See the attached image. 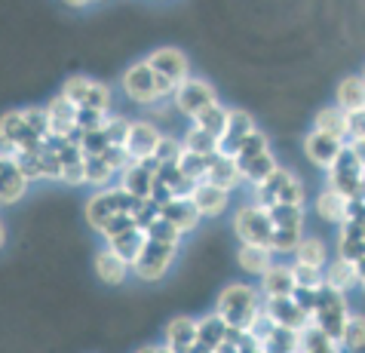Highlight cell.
I'll list each match as a JSON object with an SVG mask.
<instances>
[{"label": "cell", "instance_id": "7c38bea8", "mask_svg": "<svg viewBox=\"0 0 365 353\" xmlns=\"http://www.w3.org/2000/svg\"><path fill=\"white\" fill-rule=\"evenodd\" d=\"M261 310H264V314L273 319V326H286V329H295V332H301L310 322V314H304L295 301H292V295L264 298V301H261Z\"/></svg>", "mask_w": 365, "mask_h": 353}, {"label": "cell", "instance_id": "f6af8a7d", "mask_svg": "<svg viewBox=\"0 0 365 353\" xmlns=\"http://www.w3.org/2000/svg\"><path fill=\"white\" fill-rule=\"evenodd\" d=\"M6 157L13 160L16 169L28 181H37L40 178V150H13V154H6Z\"/></svg>", "mask_w": 365, "mask_h": 353}, {"label": "cell", "instance_id": "9c48e42d", "mask_svg": "<svg viewBox=\"0 0 365 353\" xmlns=\"http://www.w3.org/2000/svg\"><path fill=\"white\" fill-rule=\"evenodd\" d=\"M187 200L197 206L200 218H218V215H225V212H227L230 190L212 185V181H206V178H200V181H194V188H190Z\"/></svg>", "mask_w": 365, "mask_h": 353}, {"label": "cell", "instance_id": "f546056e", "mask_svg": "<svg viewBox=\"0 0 365 353\" xmlns=\"http://www.w3.org/2000/svg\"><path fill=\"white\" fill-rule=\"evenodd\" d=\"M141 246H145V230H138V227H129V230H123V234L108 240V249L123 258L126 265H133L135 255L141 252Z\"/></svg>", "mask_w": 365, "mask_h": 353}, {"label": "cell", "instance_id": "ab89813d", "mask_svg": "<svg viewBox=\"0 0 365 353\" xmlns=\"http://www.w3.org/2000/svg\"><path fill=\"white\" fill-rule=\"evenodd\" d=\"M157 178L163 181V185L172 190L175 197H187L190 188H194V181L185 178V173L175 166V163H166V166H157Z\"/></svg>", "mask_w": 365, "mask_h": 353}, {"label": "cell", "instance_id": "681fc988", "mask_svg": "<svg viewBox=\"0 0 365 353\" xmlns=\"http://www.w3.org/2000/svg\"><path fill=\"white\" fill-rule=\"evenodd\" d=\"M178 154H181V141L172 138V135H160V141H157V148H154V154L150 157L157 160V166H166V163H175Z\"/></svg>", "mask_w": 365, "mask_h": 353}, {"label": "cell", "instance_id": "f1b7e54d", "mask_svg": "<svg viewBox=\"0 0 365 353\" xmlns=\"http://www.w3.org/2000/svg\"><path fill=\"white\" fill-rule=\"evenodd\" d=\"M329 190L341 194L344 200L362 197V173H353V169H334L329 166Z\"/></svg>", "mask_w": 365, "mask_h": 353}, {"label": "cell", "instance_id": "cb8c5ba5", "mask_svg": "<svg viewBox=\"0 0 365 353\" xmlns=\"http://www.w3.org/2000/svg\"><path fill=\"white\" fill-rule=\"evenodd\" d=\"M225 329L227 322L221 319L218 314H206L197 319V338H194V350H209L215 353V347L221 344V338H225Z\"/></svg>", "mask_w": 365, "mask_h": 353}, {"label": "cell", "instance_id": "5bb4252c", "mask_svg": "<svg viewBox=\"0 0 365 353\" xmlns=\"http://www.w3.org/2000/svg\"><path fill=\"white\" fill-rule=\"evenodd\" d=\"M123 181H120V188L126 190V194L133 197H148L150 194V185H154V175H157V160L148 157V160H133L123 173Z\"/></svg>", "mask_w": 365, "mask_h": 353}, {"label": "cell", "instance_id": "6da1fadb", "mask_svg": "<svg viewBox=\"0 0 365 353\" xmlns=\"http://www.w3.org/2000/svg\"><path fill=\"white\" fill-rule=\"evenodd\" d=\"M261 310V292L249 282H230V286L221 289L218 295V307L215 314L227 322V326H237V329H246L255 314Z\"/></svg>", "mask_w": 365, "mask_h": 353}, {"label": "cell", "instance_id": "3957f363", "mask_svg": "<svg viewBox=\"0 0 365 353\" xmlns=\"http://www.w3.org/2000/svg\"><path fill=\"white\" fill-rule=\"evenodd\" d=\"M347 317H350V307H347L344 292L329 289L326 282H322L317 289V305L310 310V322H317L326 335L341 338V329H344V322H347Z\"/></svg>", "mask_w": 365, "mask_h": 353}, {"label": "cell", "instance_id": "836d02e7", "mask_svg": "<svg viewBox=\"0 0 365 353\" xmlns=\"http://www.w3.org/2000/svg\"><path fill=\"white\" fill-rule=\"evenodd\" d=\"M313 129H319V133L334 135V138L344 141V135H347V126H344V111H341L338 105L319 108L317 117H313Z\"/></svg>", "mask_w": 365, "mask_h": 353}, {"label": "cell", "instance_id": "bcb514c9", "mask_svg": "<svg viewBox=\"0 0 365 353\" xmlns=\"http://www.w3.org/2000/svg\"><path fill=\"white\" fill-rule=\"evenodd\" d=\"M301 240V230L295 227H273L270 234V252H279V255H289L295 243Z\"/></svg>", "mask_w": 365, "mask_h": 353}, {"label": "cell", "instance_id": "9a60e30c", "mask_svg": "<svg viewBox=\"0 0 365 353\" xmlns=\"http://www.w3.org/2000/svg\"><path fill=\"white\" fill-rule=\"evenodd\" d=\"M160 215H163L181 237H185V234H194V230L200 227V221H202L200 212H197V206L190 203L187 197H172L169 203L160 206Z\"/></svg>", "mask_w": 365, "mask_h": 353}, {"label": "cell", "instance_id": "7a4b0ae2", "mask_svg": "<svg viewBox=\"0 0 365 353\" xmlns=\"http://www.w3.org/2000/svg\"><path fill=\"white\" fill-rule=\"evenodd\" d=\"M175 255H178V243H157V240L145 237V246H141L135 261L129 265V274H135L145 282H160L169 274Z\"/></svg>", "mask_w": 365, "mask_h": 353}, {"label": "cell", "instance_id": "74e56055", "mask_svg": "<svg viewBox=\"0 0 365 353\" xmlns=\"http://www.w3.org/2000/svg\"><path fill=\"white\" fill-rule=\"evenodd\" d=\"M209 157H212V154H194V150H185V148H181V154H178V160H175V166L181 169V173H185V178L200 181V178H206Z\"/></svg>", "mask_w": 365, "mask_h": 353}, {"label": "cell", "instance_id": "484cf974", "mask_svg": "<svg viewBox=\"0 0 365 353\" xmlns=\"http://www.w3.org/2000/svg\"><path fill=\"white\" fill-rule=\"evenodd\" d=\"M96 274L105 286H120L129 277V265L120 255H114L110 249H101L96 255Z\"/></svg>", "mask_w": 365, "mask_h": 353}, {"label": "cell", "instance_id": "e0dca14e", "mask_svg": "<svg viewBox=\"0 0 365 353\" xmlns=\"http://www.w3.org/2000/svg\"><path fill=\"white\" fill-rule=\"evenodd\" d=\"M362 243H365V227L362 218H344L338 225V258L344 261H362Z\"/></svg>", "mask_w": 365, "mask_h": 353}, {"label": "cell", "instance_id": "30bf717a", "mask_svg": "<svg viewBox=\"0 0 365 353\" xmlns=\"http://www.w3.org/2000/svg\"><path fill=\"white\" fill-rule=\"evenodd\" d=\"M252 129H255V117L242 108H227V117H225V129L218 135V154H227L233 157L240 148V141L246 138Z\"/></svg>", "mask_w": 365, "mask_h": 353}, {"label": "cell", "instance_id": "b9f144b4", "mask_svg": "<svg viewBox=\"0 0 365 353\" xmlns=\"http://www.w3.org/2000/svg\"><path fill=\"white\" fill-rule=\"evenodd\" d=\"M181 148L194 150V154H215V150H218V138L209 135V133H202L200 126H190L187 135L181 138Z\"/></svg>", "mask_w": 365, "mask_h": 353}, {"label": "cell", "instance_id": "db71d44e", "mask_svg": "<svg viewBox=\"0 0 365 353\" xmlns=\"http://www.w3.org/2000/svg\"><path fill=\"white\" fill-rule=\"evenodd\" d=\"M126 129H129L126 117H105V123H101V135H105L108 145H123Z\"/></svg>", "mask_w": 365, "mask_h": 353}, {"label": "cell", "instance_id": "1f68e13d", "mask_svg": "<svg viewBox=\"0 0 365 353\" xmlns=\"http://www.w3.org/2000/svg\"><path fill=\"white\" fill-rule=\"evenodd\" d=\"M362 98H365V80L362 74H350L338 83V108L341 111H353V108H362Z\"/></svg>", "mask_w": 365, "mask_h": 353}, {"label": "cell", "instance_id": "83f0119b", "mask_svg": "<svg viewBox=\"0 0 365 353\" xmlns=\"http://www.w3.org/2000/svg\"><path fill=\"white\" fill-rule=\"evenodd\" d=\"M25 117L22 111H6V114H0V154H13L16 145L22 141L25 135Z\"/></svg>", "mask_w": 365, "mask_h": 353}, {"label": "cell", "instance_id": "277c9868", "mask_svg": "<svg viewBox=\"0 0 365 353\" xmlns=\"http://www.w3.org/2000/svg\"><path fill=\"white\" fill-rule=\"evenodd\" d=\"M233 234H237L240 243L267 246V249H270L273 225H270L267 209H261V206H255V203L237 209V215H233Z\"/></svg>", "mask_w": 365, "mask_h": 353}, {"label": "cell", "instance_id": "9f6ffc18", "mask_svg": "<svg viewBox=\"0 0 365 353\" xmlns=\"http://www.w3.org/2000/svg\"><path fill=\"white\" fill-rule=\"evenodd\" d=\"M40 178H46V181H58V178H62V163H58V157L46 145L40 148Z\"/></svg>", "mask_w": 365, "mask_h": 353}, {"label": "cell", "instance_id": "91938a15", "mask_svg": "<svg viewBox=\"0 0 365 353\" xmlns=\"http://www.w3.org/2000/svg\"><path fill=\"white\" fill-rule=\"evenodd\" d=\"M58 181H65V185H71V188H80V185H86L83 157L71 160V163H62V178H58Z\"/></svg>", "mask_w": 365, "mask_h": 353}, {"label": "cell", "instance_id": "8d00e7d4", "mask_svg": "<svg viewBox=\"0 0 365 353\" xmlns=\"http://www.w3.org/2000/svg\"><path fill=\"white\" fill-rule=\"evenodd\" d=\"M267 215H270V225L273 227H304V206H289V203H273L267 206Z\"/></svg>", "mask_w": 365, "mask_h": 353}, {"label": "cell", "instance_id": "003e7915", "mask_svg": "<svg viewBox=\"0 0 365 353\" xmlns=\"http://www.w3.org/2000/svg\"><path fill=\"white\" fill-rule=\"evenodd\" d=\"M89 4H98V0H89Z\"/></svg>", "mask_w": 365, "mask_h": 353}, {"label": "cell", "instance_id": "44dd1931", "mask_svg": "<svg viewBox=\"0 0 365 353\" xmlns=\"http://www.w3.org/2000/svg\"><path fill=\"white\" fill-rule=\"evenodd\" d=\"M28 181L22 173L16 169V163L6 157V163L0 166V206H13V203H19L25 194H28Z\"/></svg>", "mask_w": 365, "mask_h": 353}, {"label": "cell", "instance_id": "5b68a950", "mask_svg": "<svg viewBox=\"0 0 365 353\" xmlns=\"http://www.w3.org/2000/svg\"><path fill=\"white\" fill-rule=\"evenodd\" d=\"M172 102H175V108L181 111V114L194 120L200 111L218 105V93L212 89V83H206V80L185 77L181 83H175V89H172Z\"/></svg>", "mask_w": 365, "mask_h": 353}, {"label": "cell", "instance_id": "2e32d148", "mask_svg": "<svg viewBox=\"0 0 365 353\" xmlns=\"http://www.w3.org/2000/svg\"><path fill=\"white\" fill-rule=\"evenodd\" d=\"M322 282H326L329 289H338L347 295L350 289L362 286V261H331V265L322 267Z\"/></svg>", "mask_w": 365, "mask_h": 353}, {"label": "cell", "instance_id": "94428289", "mask_svg": "<svg viewBox=\"0 0 365 353\" xmlns=\"http://www.w3.org/2000/svg\"><path fill=\"white\" fill-rule=\"evenodd\" d=\"M292 301L304 310V314H310L313 305H317V289H304V286H295L292 289Z\"/></svg>", "mask_w": 365, "mask_h": 353}, {"label": "cell", "instance_id": "ac0fdd59", "mask_svg": "<svg viewBox=\"0 0 365 353\" xmlns=\"http://www.w3.org/2000/svg\"><path fill=\"white\" fill-rule=\"evenodd\" d=\"M344 141L334 138V135H326L319 133V129H313V133H307V138H304V154H307L310 163H317L322 169H329L334 163V157H338Z\"/></svg>", "mask_w": 365, "mask_h": 353}, {"label": "cell", "instance_id": "03108f58", "mask_svg": "<svg viewBox=\"0 0 365 353\" xmlns=\"http://www.w3.org/2000/svg\"><path fill=\"white\" fill-rule=\"evenodd\" d=\"M6 163V154H0V166H4Z\"/></svg>", "mask_w": 365, "mask_h": 353}, {"label": "cell", "instance_id": "be15d7a7", "mask_svg": "<svg viewBox=\"0 0 365 353\" xmlns=\"http://www.w3.org/2000/svg\"><path fill=\"white\" fill-rule=\"evenodd\" d=\"M6 246V225H4V218H0V249Z\"/></svg>", "mask_w": 365, "mask_h": 353}, {"label": "cell", "instance_id": "d6986e66", "mask_svg": "<svg viewBox=\"0 0 365 353\" xmlns=\"http://www.w3.org/2000/svg\"><path fill=\"white\" fill-rule=\"evenodd\" d=\"M74 114H77V105L71 102V98H65L62 93H58L56 98H49V105H46V117H49V135L65 138V135L74 133Z\"/></svg>", "mask_w": 365, "mask_h": 353}, {"label": "cell", "instance_id": "d4e9b609", "mask_svg": "<svg viewBox=\"0 0 365 353\" xmlns=\"http://www.w3.org/2000/svg\"><path fill=\"white\" fill-rule=\"evenodd\" d=\"M298 350H304V353H338L341 341L326 335L317 322H307V326L298 332Z\"/></svg>", "mask_w": 365, "mask_h": 353}, {"label": "cell", "instance_id": "7402d4cb", "mask_svg": "<svg viewBox=\"0 0 365 353\" xmlns=\"http://www.w3.org/2000/svg\"><path fill=\"white\" fill-rule=\"evenodd\" d=\"M206 181H212V185L225 188V190H233L242 181L240 169H237V160L227 157V154H212L209 157V169H206Z\"/></svg>", "mask_w": 365, "mask_h": 353}, {"label": "cell", "instance_id": "8fae6325", "mask_svg": "<svg viewBox=\"0 0 365 353\" xmlns=\"http://www.w3.org/2000/svg\"><path fill=\"white\" fill-rule=\"evenodd\" d=\"M160 129L150 123V120H129V129H126V138H123V148L133 160H148L154 154L157 141H160Z\"/></svg>", "mask_w": 365, "mask_h": 353}, {"label": "cell", "instance_id": "7bdbcfd3", "mask_svg": "<svg viewBox=\"0 0 365 353\" xmlns=\"http://www.w3.org/2000/svg\"><path fill=\"white\" fill-rule=\"evenodd\" d=\"M83 173H86V185H96V188H105V185H110V178H114V169L98 154L83 157Z\"/></svg>", "mask_w": 365, "mask_h": 353}, {"label": "cell", "instance_id": "f35d334b", "mask_svg": "<svg viewBox=\"0 0 365 353\" xmlns=\"http://www.w3.org/2000/svg\"><path fill=\"white\" fill-rule=\"evenodd\" d=\"M338 341H341V347H347V350H362L365 347V317L350 314L347 322H344Z\"/></svg>", "mask_w": 365, "mask_h": 353}, {"label": "cell", "instance_id": "ffe728a7", "mask_svg": "<svg viewBox=\"0 0 365 353\" xmlns=\"http://www.w3.org/2000/svg\"><path fill=\"white\" fill-rule=\"evenodd\" d=\"M194 338H197V319L190 317H172L166 326V350L169 353H187L194 350Z\"/></svg>", "mask_w": 365, "mask_h": 353}, {"label": "cell", "instance_id": "4dcf8cb0", "mask_svg": "<svg viewBox=\"0 0 365 353\" xmlns=\"http://www.w3.org/2000/svg\"><path fill=\"white\" fill-rule=\"evenodd\" d=\"M292 255H295V261H301V265H313V267H326L329 265V249L326 243H322L319 237H304L295 243V249H292Z\"/></svg>", "mask_w": 365, "mask_h": 353}, {"label": "cell", "instance_id": "4316f807", "mask_svg": "<svg viewBox=\"0 0 365 353\" xmlns=\"http://www.w3.org/2000/svg\"><path fill=\"white\" fill-rule=\"evenodd\" d=\"M273 261V252L267 246H252V243H242L237 249V265L242 274L249 277H261L267 270V265Z\"/></svg>", "mask_w": 365, "mask_h": 353}, {"label": "cell", "instance_id": "11a10c76", "mask_svg": "<svg viewBox=\"0 0 365 353\" xmlns=\"http://www.w3.org/2000/svg\"><path fill=\"white\" fill-rule=\"evenodd\" d=\"M25 117V126L31 129V133H37L40 138L49 135V117H46V108H25L22 111Z\"/></svg>", "mask_w": 365, "mask_h": 353}, {"label": "cell", "instance_id": "8992f818", "mask_svg": "<svg viewBox=\"0 0 365 353\" xmlns=\"http://www.w3.org/2000/svg\"><path fill=\"white\" fill-rule=\"evenodd\" d=\"M133 203H135V197L126 194L120 185L117 188H110V185L98 188V194L89 197V203H86V221H89V227L98 230L110 215H114V212H129V209H133Z\"/></svg>", "mask_w": 365, "mask_h": 353}, {"label": "cell", "instance_id": "f5cc1de1", "mask_svg": "<svg viewBox=\"0 0 365 353\" xmlns=\"http://www.w3.org/2000/svg\"><path fill=\"white\" fill-rule=\"evenodd\" d=\"M267 347L295 353V350H298V332H295V329H286V326H273L270 338H267Z\"/></svg>", "mask_w": 365, "mask_h": 353}, {"label": "cell", "instance_id": "ba28073f", "mask_svg": "<svg viewBox=\"0 0 365 353\" xmlns=\"http://www.w3.org/2000/svg\"><path fill=\"white\" fill-rule=\"evenodd\" d=\"M120 86H123L126 98H133L138 105H154L160 102L157 98V74L150 71L148 62H135L123 71V80H120Z\"/></svg>", "mask_w": 365, "mask_h": 353}, {"label": "cell", "instance_id": "d6a6232c", "mask_svg": "<svg viewBox=\"0 0 365 353\" xmlns=\"http://www.w3.org/2000/svg\"><path fill=\"white\" fill-rule=\"evenodd\" d=\"M277 166H279V163H277V157H273L270 150H264V154H258V157L246 160V163L240 166V175H242V181H249V185L255 188V185H261V181H264Z\"/></svg>", "mask_w": 365, "mask_h": 353}, {"label": "cell", "instance_id": "52a82bcc", "mask_svg": "<svg viewBox=\"0 0 365 353\" xmlns=\"http://www.w3.org/2000/svg\"><path fill=\"white\" fill-rule=\"evenodd\" d=\"M62 96L71 98L77 108H96V111H110V86L101 80H89L83 74H74L65 80Z\"/></svg>", "mask_w": 365, "mask_h": 353}, {"label": "cell", "instance_id": "6f0895ef", "mask_svg": "<svg viewBox=\"0 0 365 353\" xmlns=\"http://www.w3.org/2000/svg\"><path fill=\"white\" fill-rule=\"evenodd\" d=\"M98 157L105 160V163H108L110 169H114V173H123V169H126L129 163H133V157L126 154V148H123V145H110V148L101 150Z\"/></svg>", "mask_w": 365, "mask_h": 353}, {"label": "cell", "instance_id": "603a6c76", "mask_svg": "<svg viewBox=\"0 0 365 353\" xmlns=\"http://www.w3.org/2000/svg\"><path fill=\"white\" fill-rule=\"evenodd\" d=\"M261 280V289L264 292V298H273V295H292V289H295V277H292V265H267V270L258 277Z\"/></svg>", "mask_w": 365, "mask_h": 353}, {"label": "cell", "instance_id": "ee69618b", "mask_svg": "<svg viewBox=\"0 0 365 353\" xmlns=\"http://www.w3.org/2000/svg\"><path fill=\"white\" fill-rule=\"evenodd\" d=\"M225 117H227V108H221V105H212L206 111H200V114L194 117V126H200L202 133H209V135H221V129H225Z\"/></svg>", "mask_w": 365, "mask_h": 353}, {"label": "cell", "instance_id": "816d5d0a", "mask_svg": "<svg viewBox=\"0 0 365 353\" xmlns=\"http://www.w3.org/2000/svg\"><path fill=\"white\" fill-rule=\"evenodd\" d=\"M108 111H96V108H77L74 114V126L80 129V133H93V129H101V123H105Z\"/></svg>", "mask_w": 365, "mask_h": 353}, {"label": "cell", "instance_id": "e7e4bbea", "mask_svg": "<svg viewBox=\"0 0 365 353\" xmlns=\"http://www.w3.org/2000/svg\"><path fill=\"white\" fill-rule=\"evenodd\" d=\"M62 4H65V6H74V9H77V6H86L89 0H62Z\"/></svg>", "mask_w": 365, "mask_h": 353}, {"label": "cell", "instance_id": "6125c7cd", "mask_svg": "<svg viewBox=\"0 0 365 353\" xmlns=\"http://www.w3.org/2000/svg\"><path fill=\"white\" fill-rule=\"evenodd\" d=\"M148 197H150V200H154V203H157V206H163V203H169V200H172V197H175V194H172V190H169V188L163 185V181H160V178L154 175V185H150V194H148Z\"/></svg>", "mask_w": 365, "mask_h": 353}, {"label": "cell", "instance_id": "f907efd6", "mask_svg": "<svg viewBox=\"0 0 365 353\" xmlns=\"http://www.w3.org/2000/svg\"><path fill=\"white\" fill-rule=\"evenodd\" d=\"M277 203H289V206H304V181L298 175H292L282 181V188H279V197H277Z\"/></svg>", "mask_w": 365, "mask_h": 353}, {"label": "cell", "instance_id": "7dc6e473", "mask_svg": "<svg viewBox=\"0 0 365 353\" xmlns=\"http://www.w3.org/2000/svg\"><path fill=\"white\" fill-rule=\"evenodd\" d=\"M145 237H148V240H157V243H178V240H181V234L169 225L163 215L154 218V221H150V225L145 227Z\"/></svg>", "mask_w": 365, "mask_h": 353}, {"label": "cell", "instance_id": "60d3db41", "mask_svg": "<svg viewBox=\"0 0 365 353\" xmlns=\"http://www.w3.org/2000/svg\"><path fill=\"white\" fill-rule=\"evenodd\" d=\"M267 150V135L261 133V129H252V133L240 141V148H237V154H233V160H237V169L246 163V160L252 157H258V154H264Z\"/></svg>", "mask_w": 365, "mask_h": 353}, {"label": "cell", "instance_id": "c3c4849f", "mask_svg": "<svg viewBox=\"0 0 365 353\" xmlns=\"http://www.w3.org/2000/svg\"><path fill=\"white\" fill-rule=\"evenodd\" d=\"M292 277H295V286H304V289H319L322 286V267H313V265H301V261H295V265H292Z\"/></svg>", "mask_w": 365, "mask_h": 353}, {"label": "cell", "instance_id": "d590c367", "mask_svg": "<svg viewBox=\"0 0 365 353\" xmlns=\"http://www.w3.org/2000/svg\"><path fill=\"white\" fill-rule=\"evenodd\" d=\"M289 178V169H282V166H277L273 173L261 181V185H255V206H261V209H267V206H273L277 203V197H279V188H282V181Z\"/></svg>", "mask_w": 365, "mask_h": 353}, {"label": "cell", "instance_id": "4fadbf2b", "mask_svg": "<svg viewBox=\"0 0 365 353\" xmlns=\"http://www.w3.org/2000/svg\"><path fill=\"white\" fill-rule=\"evenodd\" d=\"M145 62L150 65V71H157V74H163L169 77L172 83H181L187 74H190V62H187V56L181 53V49L175 46H163V49H154Z\"/></svg>", "mask_w": 365, "mask_h": 353}, {"label": "cell", "instance_id": "680465c9", "mask_svg": "<svg viewBox=\"0 0 365 353\" xmlns=\"http://www.w3.org/2000/svg\"><path fill=\"white\" fill-rule=\"evenodd\" d=\"M362 120H365V108L344 111V126H347L344 141H362Z\"/></svg>", "mask_w": 365, "mask_h": 353}, {"label": "cell", "instance_id": "e575fe53", "mask_svg": "<svg viewBox=\"0 0 365 353\" xmlns=\"http://www.w3.org/2000/svg\"><path fill=\"white\" fill-rule=\"evenodd\" d=\"M317 215L326 221V225H341V218H344V209H347V200H344L341 194H334V190H322V194L317 197Z\"/></svg>", "mask_w": 365, "mask_h": 353}]
</instances>
